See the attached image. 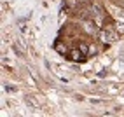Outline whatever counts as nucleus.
Listing matches in <instances>:
<instances>
[{
  "label": "nucleus",
  "instance_id": "1",
  "mask_svg": "<svg viewBox=\"0 0 124 117\" xmlns=\"http://www.w3.org/2000/svg\"><path fill=\"white\" fill-rule=\"evenodd\" d=\"M101 39L105 40V42H112V40L117 39V35H115L112 30H107V31H103V33H101Z\"/></svg>",
  "mask_w": 124,
  "mask_h": 117
},
{
  "label": "nucleus",
  "instance_id": "2",
  "mask_svg": "<svg viewBox=\"0 0 124 117\" xmlns=\"http://www.w3.org/2000/svg\"><path fill=\"white\" fill-rule=\"evenodd\" d=\"M117 31L124 33V23H117Z\"/></svg>",
  "mask_w": 124,
  "mask_h": 117
},
{
  "label": "nucleus",
  "instance_id": "3",
  "mask_svg": "<svg viewBox=\"0 0 124 117\" xmlns=\"http://www.w3.org/2000/svg\"><path fill=\"white\" fill-rule=\"evenodd\" d=\"M5 91H7V93H14V91H16V89H14L12 86H5Z\"/></svg>",
  "mask_w": 124,
  "mask_h": 117
},
{
  "label": "nucleus",
  "instance_id": "4",
  "mask_svg": "<svg viewBox=\"0 0 124 117\" xmlns=\"http://www.w3.org/2000/svg\"><path fill=\"white\" fill-rule=\"evenodd\" d=\"M72 58H75V60H77V58H80V53H79V51H73V53H72Z\"/></svg>",
  "mask_w": 124,
  "mask_h": 117
},
{
  "label": "nucleus",
  "instance_id": "5",
  "mask_svg": "<svg viewBox=\"0 0 124 117\" xmlns=\"http://www.w3.org/2000/svg\"><path fill=\"white\" fill-rule=\"evenodd\" d=\"M84 28H86V30H89V31H93V24H89V23H86V24H84Z\"/></svg>",
  "mask_w": 124,
  "mask_h": 117
},
{
  "label": "nucleus",
  "instance_id": "6",
  "mask_svg": "<svg viewBox=\"0 0 124 117\" xmlns=\"http://www.w3.org/2000/svg\"><path fill=\"white\" fill-rule=\"evenodd\" d=\"M58 51H60V53H65V46L60 44V46H58Z\"/></svg>",
  "mask_w": 124,
  "mask_h": 117
},
{
  "label": "nucleus",
  "instance_id": "7",
  "mask_svg": "<svg viewBox=\"0 0 124 117\" xmlns=\"http://www.w3.org/2000/svg\"><path fill=\"white\" fill-rule=\"evenodd\" d=\"M80 53H87V47L86 46H80Z\"/></svg>",
  "mask_w": 124,
  "mask_h": 117
},
{
  "label": "nucleus",
  "instance_id": "8",
  "mask_svg": "<svg viewBox=\"0 0 124 117\" xmlns=\"http://www.w3.org/2000/svg\"><path fill=\"white\" fill-rule=\"evenodd\" d=\"M119 16H121V18L124 19V11H122V12H119Z\"/></svg>",
  "mask_w": 124,
  "mask_h": 117
}]
</instances>
